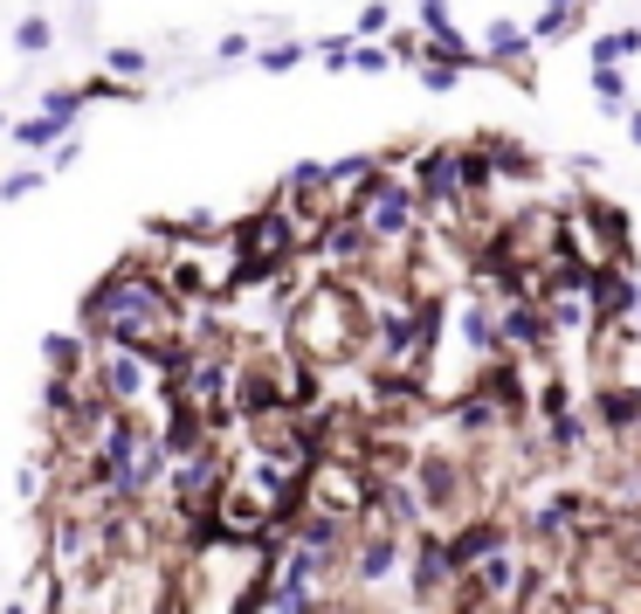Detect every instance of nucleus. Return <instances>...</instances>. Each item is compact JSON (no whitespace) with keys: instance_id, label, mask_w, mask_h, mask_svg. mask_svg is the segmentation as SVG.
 I'll return each instance as SVG.
<instances>
[{"instance_id":"nucleus-1","label":"nucleus","mask_w":641,"mask_h":614,"mask_svg":"<svg viewBox=\"0 0 641 614\" xmlns=\"http://www.w3.org/2000/svg\"><path fill=\"white\" fill-rule=\"evenodd\" d=\"M283 339H290V359H304V366H345L372 345V304H366L359 283L324 276L297 297Z\"/></svg>"},{"instance_id":"nucleus-2","label":"nucleus","mask_w":641,"mask_h":614,"mask_svg":"<svg viewBox=\"0 0 641 614\" xmlns=\"http://www.w3.org/2000/svg\"><path fill=\"white\" fill-rule=\"evenodd\" d=\"M62 131H76V125H62V118H49V111H21V118L8 125V139H14L21 152H56Z\"/></svg>"},{"instance_id":"nucleus-3","label":"nucleus","mask_w":641,"mask_h":614,"mask_svg":"<svg viewBox=\"0 0 641 614\" xmlns=\"http://www.w3.org/2000/svg\"><path fill=\"white\" fill-rule=\"evenodd\" d=\"M14 49H21V56H49V49H56V21H49V14H21V21H14Z\"/></svg>"},{"instance_id":"nucleus-4","label":"nucleus","mask_w":641,"mask_h":614,"mask_svg":"<svg viewBox=\"0 0 641 614\" xmlns=\"http://www.w3.org/2000/svg\"><path fill=\"white\" fill-rule=\"evenodd\" d=\"M304 56H311L304 42H270V49H256V70H262V76H283V70H297Z\"/></svg>"},{"instance_id":"nucleus-5","label":"nucleus","mask_w":641,"mask_h":614,"mask_svg":"<svg viewBox=\"0 0 641 614\" xmlns=\"http://www.w3.org/2000/svg\"><path fill=\"white\" fill-rule=\"evenodd\" d=\"M387 28H393V8H387V0H366V8L352 14V42H380Z\"/></svg>"},{"instance_id":"nucleus-6","label":"nucleus","mask_w":641,"mask_h":614,"mask_svg":"<svg viewBox=\"0 0 641 614\" xmlns=\"http://www.w3.org/2000/svg\"><path fill=\"white\" fill-rule=\"evenodd\" d=\"M586 83H593V97H601L607 111H628V70H593Z\"/></svg>"},{"instance_id":"nucleus-7","label":"nucleus","mask_w":641,"mask_h":614,"mask_svg":"<svg viewBox=\"0 0 641 614\" xmlns=\"http://www.w3.org/2000/svg\"><path fill=\"white\" fill-rule=\"evenodd\" d=\"M41 187H49V166H21V173L0 180V201H28V193H41Z\"/></svg>"},{"instance_id":"nucleus-8","label":"nucleus","mask_w":641,"mask_h":614,"mask_svg":"<svg viewBox=\"0 0 641 614\" xmlns=\"http://www.w3.org/2000/svg\"><path fill=\"white\" fill-rule=\"evenodd\" d=\"M393 70V49H380V42H359L352 49V76H387Z\"/></svg>"},{"instance_id":"nucleus-9","label":"nucleus","mask_w":641,"mask_h":614,"mask_svg":"<svg viewBox=\"0 0 641 614\" xmlns=\"http://www.w3.org/2000/svg\"><path fill=\"white\" fill-rule=\"evenodd\" d=\"M414 70H422V91H435V97H449L455 83H462L455 62H414Z\"/></svg>"},{"instance_id":"nucleus-10","label":"nucleus","mask_w":641,"mask_h":614,"mask_svg":"<svg viewBox=\"0 0 641 614\" xmlns=\"http://www.w3.org/2000/svg\"><path fill=\"white\" fill-rule=\"evenodd\" d=\"M104 62H110L118 76H152V56H145V49H104Z\"/></svg>"},{"instance_id":"nucleus-11","label":"nucleus","mask_w":641,"mask_h":614,"mask_svg":"<svg viewBox=\"0 0 641 614\" xmlns=\"http://www.w3.org/2000/svg\"><path fill=\"white\" fill-rule=\"evenodd\" d=\"M628 145H641V104L628 111Z\"/></svg>"}]
</instances>
